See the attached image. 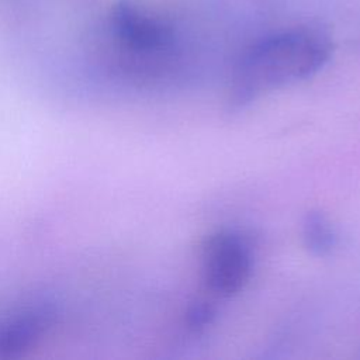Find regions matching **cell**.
Wrapping results in <instances>:
<instances>
[{
  "instance_id": "277c9868",
  "label": "cell",
  "mask_w": 360,
  "mask_h": 360,
  "mask_svg": "<svg viewBox=\"0 0 360 360\" xmlns=\"http://www.w3.org/2000/svg\"><path fill=\"white\" fill-rule=\"evenodd\" d=\"M302 235L305 246L314 255H328L336 246V233L329 219L321 212L312 211L305 217Z\"/></svg>"
},
{
  "instance_id": "6da1fadb",
  "label": "cell",
  "mask_w": 360,
  "mask_h": 360,
  "mask_svg": "<svg viewBox=\"0 0 360 360\" xmlns=\"http://www.w3.org/2000/svg\"><path fill=\"white\" fill-rule=\"evenodd\" d=\"M330 42L315 30H291L253 45L240 59L231 100L243 105L262 94L304 80L329 59Z\"/></svg>"
},
{
  "instance_id": "7a4b0ae2",
  "label": "cell",
  "mask_w": 360,
  "mask_h": 360,
  "mask_svg": "<svg viewBox=\"0 0 360 360\" xmlns=\"http://www.w3.org/2000/svg\"><path fill=\"white\" fill-rule=\"evenodd\" d=\"M111 27L120 49L128 58L155 59L163 56L174 39L166 21L135 0H121L114 6Z\"/></svg>"
},
{
  "instance_id": "5b68a950",
  "label": "cell",
  "mask_w": 360,
  "mask_h": 360,
  "mask_svg": "<svg viewBox=\"0 0 360 360\" xmlns=\"http://www.w3.org/2000/svg\"><path fill=\"white\" fill-rule=\"evenodd\" d=\"M214 318V309L211 305H207L205 302L195 304L190 308L187 314V323L191 329H202L205 328Z\"/></svg>"
},
{
  "instance_id": "3957f363",
  "label": "cell",
  "mask_w": 360,
  "mask_h": 360,
  "mask_svg": "<svg viewBox=\"0 0 360 360\" xmlns=\"http://www.w3.org/2000/svg\"><path fill=\"white\" fill-rule=\"evenodd\" d=\"M252 252L246 240L231 231L211 235L202 246V276L212 292L231 297L239 292L252 273Z\"/></svg>"
}]
</instances>
